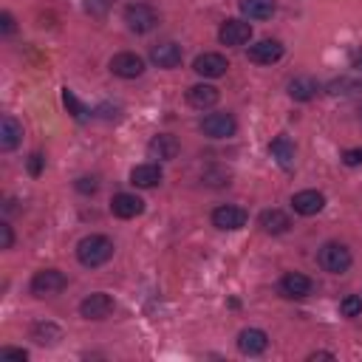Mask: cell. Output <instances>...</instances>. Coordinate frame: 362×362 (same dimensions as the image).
<instances>
[{"label": "cell", "instance_id": "obj_1", "mask_svg": "<svg viewBox=\"0 0 362 362\" xmlns=\"http://www.w3.org/2000/svg\"><path fill=\"white\" fill-rule=\"evenodd\" d=\"M110 257H113V240L107 235H85L76 243V260L88 269L105 266Z\"/></svg>", "mask_w": 362, "mask_h": 362}, {"label": "cell", "instance_id": "obj_2", "mask_svg": "<svg viewBox=\"0 0 362 362\" xmlns=\"http://www.w3.org/2000/svg\"><path fill=\"white\" fill-rule=\"evenodd\" d=\"M317 260H320V266H322L325 272H331V274H345V272L351 269V263H354V255H351V249H348L345 243L328 240V243H322Z\"/></svg>", "mask_w": 362, "mask_h": 362}, {"label": "cell", "instance_id": "obj_3", "mask_svg": "<svg viewBox=\"0 0 362 362\" xmlns=\"http://www.w3.org/2000/svg\"><path fill=\"white\" fill-rule=\"evenodd\" d=\"M124 23H127L130 31L147 34V31H153V28L158 25V14H156V8L147 6V3H130V6L124 8Z\"/></svg>", "mask_w": 362, "mask_h": 362}, {"label": "cell", "instance_id": "obj_4", "mask_svg": "<svg viewBox=\"0 0 362 362\" xmlns=\"http://www.w3.org/2000/svg\"><path fill=\"white\" fill-rule=\"evenodd\" d=\"M68 286V277L59 269H40L31 277V294L34 297H54Z\"/></svg>", "mask_w": 362, "mask_h": 362}, {"label": "cell", "instance_id": "obj_5", "mask_svg": "<svg viewBox=\"0 0 362 362\" xmlns=\"http://www.w3.org/2000/svg\"><path fill=\"white\" fill-rule=\"evenodd\" d=\"M113 308H116V303H113V297L105 294V291H93V294H88V297L79 303V314H82L85 320H107V317L113 314Z\"/></svg>", "mask_w": 362, "mask_h": 362}, {"label": "cell", "instance_id": "obj_6", "mask_svg": "<svg viewBox=\"0 0 362 362\" xmlns=\"http://www.w3.org/2000/svg\"><path fill=\"white\" fill-rule=\"evenodd\" d=\"M235 130H238V122L232 113H209L201 119V133L209 139H229L235 136Z\"/></svg>", "mask_w": 362, "mask_h": 362}, {"label": "cell", "instance_id": "obj_7", "mask_svg": "<svg viewBox=\"0 0 362 362\" xmlns=\"http://www.w3.org/2000/svg\"><path fill=\"white\" fill-rule=\"evenodd\" d=\"M110 74H116L122 79H136L144 74V59L133 51H119L110 57Z\"/></svg>", "mask_w": 362, "mask_h": 362}, {"label": "cell", "instance_id": "obj_8", "mask_svg": "<svg viewBox=\"0 0 362 362\" xmlns=\"http://www.w3.org/2000/svg\"><path fill=\"white\" fill-rule=\"evenodd\" d=\"M246 221H249V215H246L243 206L223 204V206L212 209V226H218V229H223V232H235V229L246 226Z\"/></svg>", "mask_w": 362, "mask_h": 362}, {"label": "cell", "instance_id": "obj_9", "mask_svg": "<svg viewBox=\"0 0 362 362\" xmlns=\"http://www.w3.org/2000/svg\"><path fill=\"white\" fill-rule=\"evenodd\" d=\"M218 40L223 45H246L252 40V25L246 20H238V17H229L221 23L218 28Z\"/></svg>", "mask_w": 362, "mask_h": 362}, {"label": "cell", "instance_id": "obj_10", "mask_svg": "<svg viewBox=\"0 0 362 362\" xmlns=\"http://www.w3.org/2000/svg\"><path fill=\"white\" fill-rule=\"evenodd\" d=\"M226 68H229L226 57H223V54H215V51L198 54L195 62H192V71H195L198 76H204V79H218V76L226 74Z\"/></svg>", "mask_w": 362, "mask_h": 362}, {"label": "cell", "instance_id": "obj_11", "mask_svg": "<svg viewBox=\"0 0 362 362\" xmlns=\"http://www.w3.org/2000/svg\"><path fill=\"white\" fill-rule=\"evenodd\" d=\"M311 288H314L311 277H305V274H300V272H286V274L280 277V294L288 297V300H303V297L311 294Z\"/></svg>", "mask_w": 362, "mask_h": 362}, {"label": "cell", "instance_id": "obj_12", "mask_svg": "<svg viewBox=\"0 0 362 362\" xmlns=\"http://www.w3.org/2000/svg\"><path fill=\"white\" fill-rule=\"evenodd\" d=\"M181 57H184V51H181V45L173 42V40L156 42V45L150 48V62L158 65V68H175V65H181Z\"/></svg>", "mask_w": 362, "mask_h": 362}, {"label": "cell", "instance_id": "obj_13", "mask_svg": "<svg viewBox=\"0 0 362 362\" xmlns=\"http://www.w3.org/2000/svg\"><path fill=\"white\" fill-rule=\"evenodd\" d=\"M178 153H181V144H178V139L170 136V133H158V136H153V139L147 141V156H150V158L173 161Z\"/></svg>", "mask_w": 362, "mask_h": 362}, {"label": "cell", "instance_id": "obj_14", "mask_svg": "<svg viewBox=\"0 0 362 362\" xmlns=\"http://www.w3.org/2000/svg\"><path fill=\"white\" fill-rule=\"evenodd\" d=\"M110 212L116 218H122V221H130V218L144 212V201L139 195H133V192H116L110 198Z\"/></svg>", "mask_w": 362, "mask_h": 362}, {"label": "cell", "instance_id": "obj_15", "mask_svg": "<svg viewBox=\"0 0 362 362\" xmlns=\"http://www.w3.org/2000/svg\"><path fill=\"white\" fill-rule=\"evenodd\" d=\"M218 99H221V90H218L215 85L201 82V85L187 88V105L195 107V110H209V107L218 105Z\"/></svg>", "mask_w": 362, "mask_h": 362}, {"label": "cell", "instance_id": "obj_16", "mask_svg": "<svg viewBox=\"0 0 362 362\" xmlns=\"http://www.w3.org/2000/svg\"><path fill=\"white\" fill-rule=\"evenodd\" d=\"M291 206H294V212L297 215H317V212H322V206H325V195L320 192V189H300V192H294L291 195Z\"/></svg>", "mask_w": 362, "mask_h": 362}, {"label": "cell", "instance_id": "obj_17", "mask_svg": "<svg viewBox=\"0 0 362 362\" xmlns=\"http://www.w3.org/2000/svg\"><path fill=\"white\" fill-rule=\"evenodd\" d=\"M269 348V334L260 331V328H243L238 334V351L246 354V356H257Z\"/></svg>", "mask_w": 362, "mask_h": 362}, {"label": "cell", "instance_id": "obj_18", "mask_svg": "<svg viewBox=\"0 0 362 362\" xmlns=\"http://www.w3.org/2000/svg\"><path fill=\"white\" fill-rule=\"evenodd\" d=\"M283 57V42L280 40H260L255 45H249V59L257 65H272Z\"/></svg>", "mask_w": 362, "mask_h": 362}, {"label": "cell", "instance_id": "obj_19", "mask_svg": "<svg viewBox=\"0 0 362 362\" xmlns=\"http://www.w3.org/2000/svg\"><path fill=\"white\" fill-rule=\"evenodd\" d=\"M130 184L139 187V189H150L156 184H161V167L156 161H147V164H136L130 170Z\"/></svg>", "mask_w": 362, "mask_h": 362}, {"label": "cell", "instance_id": "obj_20", "mask_svg": "<svg viewBox=\"0 0 362 362\" xmlns=\"http://www.w3.org/2000/svg\"><path fill=\"white\" fill-rule=\"evenodd\" d=\"M257 223H260V229H263L266 235H283V232H288L291 218H288L283 209H263V212L257 215Z\"/></svg>", "mask_w": 362, "mask_h": 362}, {"label": "cell", "instance_id": "obj_21", "mask_svg": "<svg viewBox=\"0 0 362 362\" xmlns=\"http://www.w3.org/2000/svg\"><path fill=\"white\" fill-rule=\"evenodd\" d=\"M23 141V124L14 116H3L0 122V150H14Z\"/></svg>", "mask_w": 362, "mask_h": 362}, {"label": "cell", "instance_id": "obj_22", "mask_svg": "<svg viewBox=\"0 0 362 362\" xmlns=\"http://www.w3.org/2000/svg\"><path fill=\"white\" fill-rule=\"evenodd\" d=\"M286 90H288V96H291L294 102H308V99L317 96L320 85H317V79H311V76H294V79L286 85Z\"/></svg>", "mask_w": 362, "mask_h": 362}, {"label": "cell", "instance_id": "obj_23", "mask_svg": "<svg viewBox=\"0 0 362 362\" xmlns=\"http://www.w3.org/2000/svg\"><path fill=\"white\" fill-rule=\"evenodd\" d=\"M269 153H272V158H274V161H277L283 170H291V167H294V144H291L286 136L272 139Z\"/></svg>", "mask_w": 362, "mask_h": 362}, {"label": "cell", "instance_id": "obj_24", "mask_svg": "<svg viewBox=\"0 0 362 362\" xmlns=\"http://www.w3.org/2000/svg\"><path fill=\"white\" fill-rule=\"evenodd\" d=\"M274 0H240V11L249 20H269L274 14Z\"/></svg>", "mask_w": 362, "mask_h": 362}, {"label": "cell", "instance_id": "obj_25", "mask_svg": "<svg viewBox=\"0 0 362 362\" xmlns=\"http://www.w3.org/2000/svg\"><path fill=\"white\" fill-rule=\"evenodd\" d=\"M59 337H62V331H59L54 322H37V325L31 328V339H34L37 345H54Z\"/></svg>", "mask_w": 362, "mask_h": 362}, {"label": "cell", "instance_id": "obj_26", "mask_svg": "<svg viewBox=\"0 0 362 362\" xmlns=\"http://www.w3.org/2000/svg\"><path fill=\"white\" fill-rule=\"evenodd\" d=\"M62 102H65V107H68V113L74 116V119H79V122H85L88 119V107L74 96V90H68V88H62Z\"/></svg>", "mask_w": 362, "mask_h": 362}, {"label": "cell", "instance_id": "obj_27", "mask_svg": "<svg viewBox=\"0 0 362 362\" xmlns=\"http://www.w3.org/2000/svg\"><path fill=\"white\" fill-rule=\"evenodd\" d=\"M339 314L342 317H359L362 314V297L359 294H348L339 300Z\"/></svg>", "mask_w": 362, "mask_h": 362}, {"label": "cell", "instance_id": "obj_28", "mask_svg": "<svg viewBox=\"0 0 362 362\" xmlns=\"http://www.w3.org/2000/svg\"><path fill=\"white\" fill-rule=\"evenodd\" d=\"M204 181L212 187H223L229 184V170H204Z\"/></svg>", "mask_w": 362, "mask_h": 362}, {"label": "cell", "instance_id": "obj_29", "mask_svg": "<svg viewBox=\"0 0 362 362\" xmlns=\"http://www.w3.org/2000/svg\"><path fill=\"white\" fill-rule=\"evenodd\" d=\"M76 189H79L82 195H93V192L99 189V181H96L93 175H82V178H76Z\"/></svg>", "mask_w": 362, "mask_h": 362}, {"label": "cell", "instance_id": "obj_30", "mask_svg": "<svg viewBox=\"0 0 362 362\" xmlns=\"http://www.w3.org/2000/svg\"><path fill=\"white\" fill-rule=\"evenodd\" d=\"M107 8H110V0H85V11L90 17H102Z\"/></svg>", "mask_w": 362, "mask_h": 362}, {"label": "cell", "instance_id": "obj_31", "mask_svg": "<svg viewBox=\"0 0 362 362\" xmlns=\"http://www.w3.org/2000/svg\"><path fill=\"white\" fill-rule=\"evenodd\" d=\"M0 359H14V362H25L28 359V351L25 348H0Z\"/></svg>", "mask_w": 362, "mask_h": 362}, {"label": "cell", "instance_id": "obj_32", "mask_svg": "<svg viewBox=\"0 0 362 362\" xmlns=\"http://www.w3.org/2000/svg\"><path fill=\"white\" fill-rule=\"evenodd\" d=\"M348 99L354 102L356 113L362 116V82H351V88H348Z\"/></svg>", "mask_w": 362, "mask_h": 362}, {"label": "cell", "instance_id": "obj_33", "mask_svg": "<svg viewBox=\"0 0 362 362\" xmlns=\"http://www.w3.org/2000/svg\"><path fill=\"white\" fill-rule=\"evenodd\" d=\"M14 246V232H11V226L3 221L0 223V249H11Z\"/></svg>", "mask_w": 362, "mask_h": 362}, {"label": "cell", "instance_id": "obj_34", "mask_svg": "<svg viewBox=\"0 0 362 362\" xmlns=\"http://www.w3.org/2000/svg\"><path fill=\"white\" fill-rule=\"evenodd\" d=\"M342 161H345L348 167H356V164H362V147L345 150V153H342Z\"/></svg>", "mask_w": 362, "mask_h": 362}, {"label": "cell", "instance_id": "obj_35", "mask_svg": "<svg viewBox=\"0 0 362 362\" xmlns=\"http://www.w3.org/2000/svg\"><path fill=\"white\" fill-rule=\"evenodd\" d=\"M0 31L8 37V34H14V17H11V11H3L0 14Z\"/></svg>", "mask_w": 362, "mask_h": 362}, {"label": "cell", "instance_id": "obj_36", "mask_svg": "<svg viewBox=\"0 0 362 362\" xmlns=\"http://www.w3.org/2000/svg\"><path fill=\"white\" fill-rule=\"evenodd\" d=\"M42 161H45L42 153H31V158H28V173H31V175H40V173H42Z\"/></svg>", "mask_w": 362, "mask_h": 362}, {"label": "cell", "instance_id": "obj_37", "mask_svg": "<svg viewBox=\"0 0 362 362\" xmlns=\"http://www.w3.org/2000/svg\"><path fill=\"white\" fill-rule=\"evenodd\" d=\"M308 359H334V354L331 351H314Z\"/></svg>", "mask_w": 362, "mask_h": 362}, {"label": "cell", "instance_id": "obj_38", "mask_svg": "<svg viewBox=\"0 0 362 362\" xmlns=\"http://www.w3.org/2000/svg\"><path fill=\"white\" fill-rule=\"evenodd\" d=\"M351 65H354L356 71H362V51H356V54H354V59H351Z\"/></svg>", "mask_w": 362, "mask_h": 362}]
</instances>
